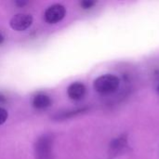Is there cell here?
<instances>
[{"instance_id":"6da1fadb","label":"cell","mask_w":159,"mask_h":159,"mask_svg":"<svg viewBox=\"0 0 159 159\" xmlns=\"http://www.w3.org/2000/svg\"><path fill=\"white\" fill-rule=\"evenodd\" d=\"M35 159H54L53 137L49 134L41 135L34 143Z\"/></svg>"},{"instance_id":"7a4b0ae2","label":"cell","mask_w":159,"mask_h":159,"mask_svg":"<svg viewBox=\"0 0 159 159\" xmlns=\"http://www.w3.org/2000/svg\"><path fill=\"white\" fill-rule=\"evenodd\" d=\"M119 78L114 75H104L99 76L94 81V89L101 94H110L119 88Z\"/></svg>"},{"instance_id":"3957f363","label":"cell","mask_w":159,"mask_h":159,"mask_svg":"<svg viewBox=\"0 0 159 159\" xmlns=\"http://www.w3.org/2000/svg\"><path fill=\"white\" fill-rule=\"evenodd\" d=\"M66 15V8L61 4H54L50 6L45 12V20L50 24L60 22Z\"/></svg>"},{"instance_id":"277c9868","label":"cell","mask_w":159,"mask_h":159,"mask_svg":"<svg viewBox=\"0 0 159 159\" xmlns=\"http://www.w3.org/2000/svg\"><path fill=\"white\" fill-rule=\"evenodd\" d=\"M32 23H33V17L30 14H25V13H19L14 15L9 21L10 27L18 32L27 30L32 25Z\"/></svg>"},{"instance_id":"5b68a950","label":"cell","mask_w":159,"mask_h":159,"mask_svg":"<svg viewBox=\"0 0 159 159\" xmlns=\"http://www.w3.org/2000/svg\"><path fill=\"white\" fill-rule=\"evenodd\" d=\"M67 93L70 99L74 101H79L86 94V87L80 82H75L68 87Z\"/></svg>"},{"instance_id":"8992f818","label":"cell","mask_w":159,"mask_h":159,"mask_svg":"<svg viewBox=\"0 0 159 159\" xmlns=\"http://www.w3.org/2000/svg\"><path fill=\"white\" fill-rule=\"evenodd\" d=\"M127 139L125 136L118 137L112 141L109 147V154L111 157H116L123 153V151L127 148Z\"/></svg>"},{"instance_id":"52a82bcc","label":"cell","mask_w":159,"mask_h":159,"mask_svg":"<svg viewBox=\"0 0 159 159\" xmlns=\"http://www.w3.org/2000/svg\"><path fill=\"white\" fill-rule=\"evenodd\" d=\"M51 105V99L43 93L35 95L33 99V106L36 109H46Z\"/></svg>"},{"instance_id":"ba28073f","label":"cell","mask_w":159,"mask_h":159,"mask_svg":"<svg viewBox=\"0 0 159 159\" xmlns=\"http://www.w3.org/2000/svg\"><path fill=\"white\" fill-rule=\"evenodd\" d=\"M7 117H8V113L7 112V110L0 107V126L7 121Z\"/></svg>"},{"instance_id":"9c48e42d","label":"cell","mask_w":159,"mask_h":159,"mask_svg":"<svg viewBox=\"0 0 159 159\" xmlns=\"http://www.w3.org/2000/svg\"><path fill=\"white\" fill-rule=\"evenodd\" d=\"M96 4L95 1H91V0H84L81 2V7L85 9H88V8H90L92 7L94 5Z\"/></svg>"},{"instance_id":"30bf717a","label":"cell","mask_w":159,"mask_h":159,"mask_svg":"<svg viewBox=\"0 0 159 159\" xmlns=\"http://www.w3.org/2000/svg\"><path fill=\"white\" fill-rule=\"evenodd\" d=\"M27 3H28L27 1H21V0H19V1H16V2H15V4H16L17 6H19V7H23V6H25Z\"/></svg>"},{"instance_id":"8fae6325","label":"cell","mask_w":159,"mask_h":159,"mask_svg":"<svg viewBox=\"0 0 159 159\" xmlns=\"http://www.w3.org/2000/svg\"><path fill=\"white\" fill-rule=\"evenodd\" d=\"M4 42V35L0 33V45Z\"/></svg>"},{"instance_id":"7c38bea8","label":"cell","mask_w":159,"mask_h":159,"mask_svg":"<svg viewBox=\"0 0 159 159\" xmlns=\"http://www.w3.org/2000/svg\"><path fill=\"white\" fill-rule=\"evenodd\" d=\"M5 101H6L5 97H4L3 95H0V102H4Z\"/></svg>"},{"instance_id":"4fadbf2b","label":"cell","mask_w":159,"mask_h":159,"mask_svg":"<svg viewBox=\"0 0 159 159\" xmlns=\"http://www.w3.org/2000/svg\"><path fill=\"white\" fill-rule=\"evenodd\" d=\"M157 92H158V94H159V85H158V87H157Z\"/></svg>"}]
</instances>
